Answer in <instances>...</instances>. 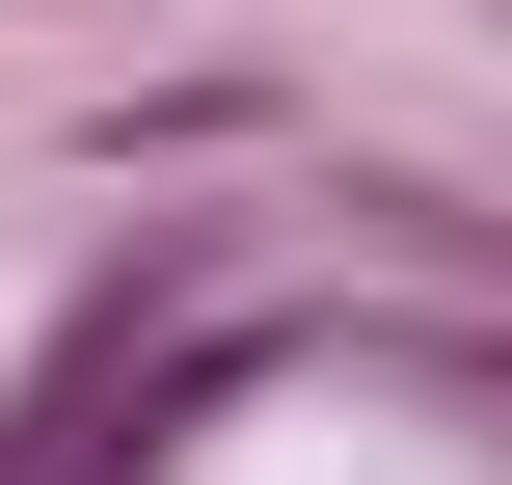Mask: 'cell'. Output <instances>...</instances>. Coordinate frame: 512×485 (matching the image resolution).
Returning a JSON list of instances; mask_svg holds the SVG:
<instances>
[{
    "label": "cell",
    "instance_id": "cell-1",
    "mask_svg": "<svg viewBox=\"0 0 512 485\" xmlns=\"http://www.w3.org/2000/svg\"><path fill=\"white\" fill-rule=\"evenodd\" d=\"M243 378H270V351L216 324V243H135V270H108L54 351H27V405H0V485H162L216 405H243Z\"/></svg>",
    "mask_w": 512,
    "mask_h": 485
}]
</instances>
